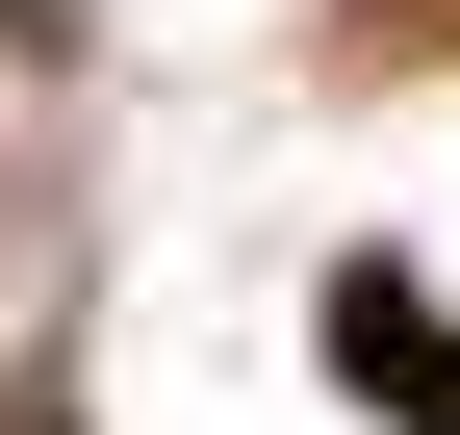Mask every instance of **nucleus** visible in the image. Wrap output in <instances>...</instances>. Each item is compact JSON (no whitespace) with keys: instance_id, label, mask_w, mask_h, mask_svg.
<instances>
[{"instance_id":"f257e3e1","label":"nucleus","mask_w":460,"mask_h":435,"mask_svg":"<svg viewBox=\"0 0 460 435\" xmlns=\"http://www.w3.org/2000/svg\"><path fill=\"white\" fill-rule=\"evenodd\" d=\"M332 359H358V410H384V435H460V333H435L410 256H332Z\"/></svg>"}]
</instances>
